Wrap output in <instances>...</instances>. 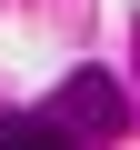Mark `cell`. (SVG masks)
Returning <instances> with one entry per match:
<instances>
[{"label":"cell","mask_w":140,"mask_h":150,"mask_svg":"<svg viewBox=\"0 0 140 150\" xmlns=\"http://www.w3.org/2000/svg\"><path fill=\"white\" fill-rule=\"evenodd\" d=\"M60 120L80 130V140H110V130L130 120V100H120L110 70H70V80H60Z\"/></svg>","instance_id":"obj_1"},{"label":"cell","mask_w":140,"mask_h":150,"mask_svg":"<svg viewBox=\"0 0 140 150\" xmlns=\"http://www.w3.org/2000/svg\"><path fill=\"white\" fill-rule=\"evenodd\" d=\"M70 140H80V130H70L60 110H10V120H0V150H70Z\"/></svg>","instance_id":"obj_2"}]
</instances>
